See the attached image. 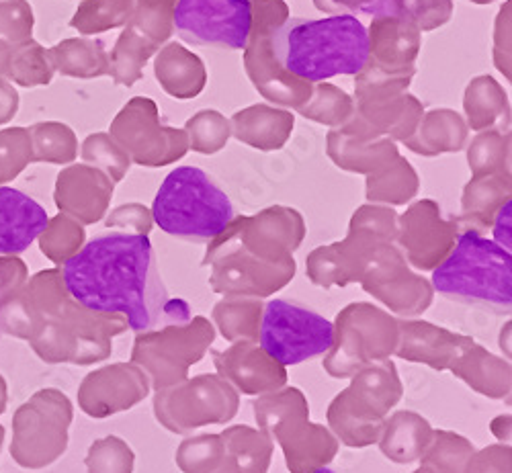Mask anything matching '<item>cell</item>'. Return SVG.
I'll return each mask as SVG.
<instances>
[{
    "label": "cell",
    "mask_w": 512,
    "mask_h": 473,
    "mask_svg": "<svg viewBox=\"0 0 512 473\" xmlns=\"http://www.w3.org/2000/svg\"><path fill=\"white\" fill-rule=\"evenodd\" d=\"M62 283L78 306L123 316L138 334L191 320L187 301L170 299L148 236H97L64 263Z\"/></svg>",
    "instance_id": "obj_1"
},
{
    "label": "cell",
    "mask_w": 512,
    "mask_h": 473,
    "mask_svg": "<svg viewBox=\"0 0 512 473\" xmlns=\"http://www.w3.org/2000/svg\"><path fill=\"white\" fill-rule=\"evenodd\" d=\"M510 201L508 175H476L463 193V220L467 230L482 232L492 226L498 209Z\"/></svg>",
    "instance_id": "obj_26"
},
{
    "label": "cell",
    "mask_w": 512,
    "mask_h": 473,
    "mask_svg": "<svg viewBox=\"0 0 512 473\" xmlns=\"http://www.w3.org/2000/svg\"><path fill=\"white\" fill-rule=\"evenodd\" d=\"M50 218L35 199L13 187H0V256L23 254L48 230Z\"/></svg>",
    "instance_id": "obj_21"
},
{
    "label": "cell",
    "mask_w": 512,
    "mask_h": 473,
    "mask_svg": "<svg viewBox=\"0 0 512 473\" xmlns=\"http://www.w3.org/2000/svg\"><path fill=\"white\" fill-rule=\"evenodd\" d=\"M109 226L121 228L127 234H140V236H148L154 220H152V211H148L146 207L134 203V205H125L119 207L111 218H109Z\"/></svg>",
    "instance_id": "obj_44"
},
{
    "label": "cell",
    "mask_w": 512,
    "mask_h": 473,
    "mask_svg": "<svg viewBox=\"0 0 512 473\" xmlns=\"http://www.w3.org/2000/svg\"><path fill=\"white\" fill-rule=\"evenodd\" d=\"M11 50H13V43L0 39V76H5V78H7L9 60H11Z\"/></svg>",
    "instance_id": "obj_48"
},
{
    "label": "cell",
    "mask_w": 512,
    "mask_h": 473,
    "mask_svg": "<svg viewBox=\"0 0 512 473\" xmlns=\"http://www.w3.org/2000/svg\"><path fill=\"white\" fill-rule=\"evenodd\" d=\"M89 463L93 473H134L136 455L125 441L111 437L93 447Z\"/></svg>",
    "instance_id": "obj_38"
},
{
    "label": "cell",
    "mask_w": 512,
    "mask_h": 473,
    "mask_svg": "<svg viewBox=\"0 0 512 473\" xmlns=\"http://www.w3.org/2000/svg\"><path fill=\"white\" fill-rule=\"evenodd\" d=\"M252 410L256 424L281 451L300 443L312 426L308 398L293 385H283L277 392L259 396L252 402Z\"/></svg>",
    "instance_id": "obj_19"
},
{
    "label": "cell",
    "mask_w": 512,
    "mask_h": 473,
    "mask_svg": "<svg viewBox=\"0 0 512 473\" xmlns=\"http://www.w3.org/2000/svg\"><path fill=\"white\" fill-rule=\"evenodd\" d=\"M396 238L398 215L386 207L365 205L353 215L349 236L343 242L320 246L308 254L306 275L316 287L345 289L359 283L375 250Z\"/></svg>",
    "instance_id": "obj_6"
},
{
    "label": "cell",
    "mask_w": 512,
    "mask_h": 473,
    "mask_svg": "<svg viewBox=\"0 0 512 473\" xmlns=\"http://www.w3.org/2000/svg\"><path fill=\"white\" fill-rule=\"evenodd\" d=\"M472 342V336L451 332L426 320L404 318L398 320V347L394 355L435 371H449L455 357Z\"/></svg>",
    "instance_id": "obj_18"
},
{
    "label": "cell",
    "mask_w": 512,
    "mask_h": 473,
    "mask_svg": "<svg viewBox=\"0 0 512 473\" xmlns=\"http://www.w3.org/2000/svg\"><path fill=\"white\" fill-rule=\"evenodd\" d=\"M236 218L230 197L197 166H179L160 185L154 203V224L175 238L209 242Z\"/></svg>",
    "instance_id": "obj_4"
},
{
    "label": "cell",
    "mask_w": 512,
    "mask_h": 473,
    "mask_svg": "<svg viewBox=\"0 0 512 473\" xmlns=\"http://www.w3.org/2000/svg\"><path fill=\"white\" fill-rule=\"evenodd\" d=\"M33 11L27 0H0V39L13 46L31 39Z\"/></svg>",
    "instance_id": "obj_39"
},
{
    "label": "cell",
    "mask_w": 512,
    "mask_h": 473,
    "mask_svg": "<svg viewBox=\"0 0 512 473\" xmlns=\"http://www.w3.org/2000/svg\"><path fill=\"white\" fill-rule=\"evenodd\" d=\"M216 336V326L205 316H195L183 324H166L136 338L132 363L148 375L158 392L185 381L189 369L207 355Z\"/></svg>",
    "instance_id": "obj_8"
},
{
    "label": "cell",
    "mask_w": 512,
    "mask_h": 473,
    "mask_svg": "<svg viewBox=\"0 0 512 473\" xmlns=\"http://www.w3.org/2000/svg\"><path fill=\"white\" fill-rule=\"evenodd\" d=\"M414 473H435V471H431V469H426V467H422V465H420Z\"/></svg>",
    "instance_id": "obj_50"
},
{
    "label": "cell",
    "mask_w": 512,
    "mask_h": 473,
    "mask_svg": "<svg viewBox=\"0 0 512 473\" xmlns=\"http://www.w3.org/2000/svg\"><path fill=\"white\" fill-rule=\"evenodd\" d=\"M314 473H334V471L328 469V467H322V469H318V471H314Z\"/></svg>",
    "instance_id": "obj_51"
},
{
    "label": "cell",
    "mask_w": 512,
    "mask_h": 473,
    "mask_svg": "<svg viewBox=\"0 0 512 473\" xmlns=\"http://www.w3.org/2000/svg\"><path fill=\"white\" fill-rule=\"evenodd\" d=\"M177 467L183 473H218L224 461V441L222 435H197L187 437L175 455Z\"/></svg>",
    "instance_id": "obj_34"
},
{
    "label": "cell",
    "mask_w": 512,
    "mask_h": 473,
    "mask_svg": "<svg viewBox=\"0 0 512 473\" xmlns=\"http://www.w3.org/2000/svg\"><path fill=\"white\" fill-rule=\"evenodd\" d=\"M113 136L119 144L132 154L138 164L144 166H164L179 160L187 148V136L175 129H164L156 123L154 107L150 113L144 111L140 101L125 107L123 113L113 123Z\"/></svg>",
    "instance_id": "obj_16"
},
{
    "label": "cell",
    "mask_w": 512,
    "mask_h": 473,
    "mask_svg": "<svg viewBox=\"0 0 512 473\" xmlns=\"http://www.w3.org/2000/svg\"><path fill=\"white\" fill-rule=\"evenodd\" d=\"M54 68L64 76L91 78L105 72V52L99 41L66 39L50 52Z\"/></svg>",
    "instance_id": "obj_31"
},
{
    "label": "cell",
    "mask_w": 512,
    "mask_h": 473,
    "mask_svg": "<svg viewBox=\"0 0 512 473\" xmlns=\"http://www.w3.org/2000/svg\"><path fill=\"white\" fill-rule=\"evenodd\" d=\"M474 451V443L463 435L453 433V430H433L431 443L418 461L435 473H463Z\"/></svg>",
    "instance_id": "obj_32"
},
{
    "label": "cell",
    "mask_w": 512,
    "mask_h": 473,
    "mask_svg": "<svg viewBox=\"0 0 512 473\" xmlns=\"http://www.w3.org/2000/svg\"><path fill=\"white\" fill-rule=\"evenodd\" d=\"M240 410V394L218 373H203L164 387L154 396V416L168 433L193 435L195 430L228 424Z\"/></svg>",
    "instance_id": "obj_9"
},
{
    "label": "cell",
    "mask_w": 512,
    "mask_h": 473,
    "mask_svg": "<svg viewBox=\"0 0 512 473\" xmlns=\"http://www.w3.org/2000/svg\"><path fill=\"white\" fill-rule=\"evenodd\" d=\"M19 109V93L13 82L5 76H0V123L9 121Z\"/></svg>",
    "instance_id": "obj_45"
},
{
    "label": "cell",
    "mask_w": 512,
    "mask_h": 473,
    "mask_svg": "<svg viewBox=\"0 0 512 473\" xmlns=\"http://www.w3.org/2000/svg\"><path fill=\"white\" fill-rule=\"evenodd\" d=\"M402 398L404 385L394 361L386 359L367 365L330 402L326 412L328 428L338 443L351 449L377 445L383 424Z\"/></svg>",
    "instance_id": "obj_5"
},
{
    "label": "cell",
    "mask_w": 512,
    "mask_h": 473,
    "mask_svg": "<svg viewBox=\"0 0 512 473\" xmlns=\"http://www.w3.org/2000/svg\"><path fill=\"white\" fill-rule=\"evenodd\" d=\"M41 158L70 160L74 154V138L70 129L60 123H41L33 127Z\"/></svg>",
    "instance_id": "obj_41"
},
{
    "label": "cell",
    "mask_w": 512,
    "mask_h": 473,
    "mask_svg": "<svg viewBox=\"0 0 512 473\" xmlns=\"http://www.w3.org/2000/svg\"><path fill=\"white\" fill-rule=\"evenodd\" d=\"M306 238L302 215L289 207H269L250 218H234L211 244L232 246L269 265L293 263V252Z\"/></svg>",
    "instance_id": "obj_11"
},
{
    "label": "cell",
    "mask_w": 512,
    "mask_h": 473,
    "mask_svg": "<svg viewBox=\"0 0 512 473\" xmlns=\"http://www.w3.org/2000/svg\"><path fill=\"white\" fill-rule=\"evenodd\" d=\"M54 70L56 68L50 52L41 48L37 41L27 39L13 46L7 78L11 82H17L19 86H25V89H33V86L50 84Z\"/></svg>",
    "instance_id": "obj_33"
},
{
    "label": "cell",
    "mask_w": 512,
    "mask_h": 473,
    "mask_svg": "<svg viewBox=\"0 0 512 473\" xmlns=\"http://www.w3.org/2000/svg\"><path fill=\"white\" fill-rule=\"evenodd\" d=\"M269 41L279 66L308 82L359 74L371 56L369 33L353 15L289 19L269 33Z\"/></svg>",
    "instance_id": "obj_2"
},
{
    "label": "cell",
    "mask_w": 512,
    "mask_h": 473,
    "mask_svg": "<svg viewBox=\"0 0 512 473\" xmlns=\"http://www.w3.org/2000/svg\"><path fill=\"white\" fill-rule=\"evenodd\" d=\"M224 441V461L218 473H267L271 467L275 443L261 428L246 424H236L226 428Z\"/></svg>",
    "instance_id": "obj_24"
},
{
    "label": "cell",
    "mask_w": 512,
    "mask_h": 473,
    "mask_svg": "<svg viewBox=\"0 0 512 473\" xmlns=\"http://www.w3.org/2000/svg\"><path fill=\"white\" fill-rule=\"evenodd\" d=\"M457 224L441 218L435 201L414 203L398 220L396 246L414 271H435L457 242Z\"/></svg>",
    "instance_id": "obj_15"
},
{
    "label": "cell",
    "mask_w": 512,
    "mask_h": 473,
    "mask_svg": "<svg viewBox=\"0 0 512 473\" xmlns=\"http://www.w3.org/2000/svg\"><path fill=\"white\" fill-rule=\"evenodd\" d=\"M256 342L283 367L300 365L330 351L334 324L287 299H271L265 304Z\"/></svg>",
    "instance_id": "obj_10"
},
{
    "label": "cell",
    "mask_w": 512,
    "mask_h": 473,
    "mask_svg": "<svg viewBox=\"0 0 512 473\" xmlns=\"http://www.w3.org/2000/svg\"><path fill=\"white\" fill-rule=\"evenodd\" d=\"M334 342L324 357V371L334 379H351L359 369L386 361L398 347V318L367 301L340 310Z\"/></svg>",
    "instance_id": "obj_7"
},
{
    "label": "cell",
    "mask_w": 512,
    "mask_h": 473,
    "mask_svg": "<svg viewBox=\"0 0 512 473\" xmlns=\"http://www.w3.org/2000/svg\"><path fill=\"white\" fill-rule=\"evenodd\" d=\"M492 232H494V242L496 244H500L502 248H506V250H510V246H512V234H510V201H506L500 209H498V213H496V218H494V222H492Z\"/></svg>",
    "instance_id": "obj_46"
},
{
    "label": "cell",
    "mask_w": 512,
    "mask_h": 473,
    "mask_svg": "<svg viewBox=\"0 0 512 473\" xmlns=\"http://www.w3.org/2000/svg\"><path fill=\"white\" fill-rule=\"evenodd\" d=\"M359 285L400 318L422 316L435 299L433 283L408 265L396 242L381 244L375 250Z\"/></svg>",
    "instance_id": "obj_12"
},
{
    "label": "cell",
    "mask_w": 512,
    "mask_h": 473,
    "mask_svg": "<svg viewBox=\"0 0 512 473\" xmlns=\"http://www.w3.org/2000/svg\"><path fill=\"white\" fill-rule=\"evenodd\" d=\"M265 304L256 297H224L213 306L211 324L228 342L259 340Z\"/></svg>",
    "instance_id": "obj_27"
},
{
    "label": "cell",
    "mask_w": 512,
    "mask_h": 473,
    "mask_svg": "<svg viewBox=\"0 0 512 473\" xmlns=\"http://www.w3.org/2000/svg\"><path fill=\"white\" fill-rule=\"evenodd\" d=\"M127 0H84L78 7L72 27L80 33H99L123 21Z\"/></svg>",
    "instance_id": "obj_35"
},
{
    "label": "cell",
    "mask_w": 512,
    "mask_h": 473,
    "mask_svg": "<svg viewBox=\"0 0 512 473\" xmlns=\"http://www.w3.org/2000/svg\"><path fill=\"white\" fill-rule=\"evenodd\" d=\"M189 134H191V146L197 152L213 154L218 152L228 142V125L218 113H203L195 121L189 123Z\"/></svg>",
    "instance_id": "obj_40"
},
{
    "label": "cell",
    "mask_w": 512,
    "mask_h": 473,
    "mask_svg": "<svg viewBox=\"0 0 512 473\" xmlns=\"http://www.w3.org/2000/svg\"><path fill=\"white\" fill-rule=\"evenodd\" d=\"M465 140V129L457 119H435L422 129V134L410 142V148L422 154H439L459 150Z\"/></svg>",
    "instance_id": "obj_36"
},
{
    "label": "cell",
    "mask_w": 512,
    "mask_h": 473,
    "mask_svg": "<svg viewBox=\"0 0 512 473\" xmlns=\"http://www.w3.org/2000/svg\"><path fill=\"white\" fill-rule=\"evenodd\" d=\"M490 430H492V435H494L500 443L508 445V443H510V433H512V420H510V414L496 416V418L492 420V424H490Z\"/></svg>",
    "instance_id": "obj_47"
},
{
    "label": "cell",
    "mask_w": 512,
    "mask_h": 473,
    "mask_svg": "<svg viewBox=\"0 0 512 473\" xmlns=\"http://www.w3.org/2000/svg\"><path fill=\"white\" fill-rule=\"evenodd\" d=\"M113 193L111 183L97 170L70 168L60 177V205L70 207L80 218L95 222L105 211Z\"/></svg>",
    "instance_id": "obj_25"
},
{
    "label": "cell",
    "mask_w": 512,
    "mask_h": 473,
    "mask_svg": "<svg viewBox=\"0 0 512 473\" xmlns=\"http://www.w3.org/2000/svg\"><path fill=\"white\" fill-rule=\"evenodd\" d=\"M369 140H359L351 134H332L328 150L332 160L347 170L355 172H375L392 162L398 154L390 142L367 144Z\"/></svg>",
    "instance_id": "obj_28"
},
{
    "label": "cell",
    "mask_w": 512,
    "mask_h": 473,
    "mask_svg": "<svg viewBox=\"0 0 512 473\" xmlns=\"http://www.w3.org/2000/svg\"><path fill=\"white\" fill-rule=\"evenodd\" d=\"M433 426L424 416L410 410L392 414L383 424L377 441L381 455L398 465L416 463L433 437Z\"/></svg>",
    "instance_id": "obj_23"
},
{
    "label": "cell",
    "mask_w": 512,
    "mask_h": 473,
    "mask_svg": "<svg viewBox=\"0 0 512 473\" xmlns=\"http://www.w3.org/2000/svg\"><path fill=\"white\" fill-rule=\"evenodd\" d=\"M418 179L412 166L402 160L394 158L383 168L375 170L367 183V199L373 203H388L400 205L410 201L416 195Z\"/></svg>",
    "instance_id": "obj_30"
},
{
    "label": "cell",
    "mask_w": 512,
    "mask_h": 473,
    "mask_svg": "<svg viewBox=\"0 0 512 473\" xmlns=\"http://www.w3.org/2000/svg\"><path fill=\"white\" fill-rule=\"evenodd\" d=\"M216 373L240 396H265L287 385V367L269 357L259 342H232L224 351L211 353Z\"/></svg>",
    "instance_id": "obj_17"
},
{
    "label": "cell",
    "mask_w": 512,
    "mask_h": 473,
    "mask_svg": "<svg viewBox=\"0 0 512 473\" xmlns=\"http://www.w3.org/2000/svg\"><path fill=\"white\" fill-rule=\"evenodd\" d=\"M150 379L134 363H119L93 375L84 390V406L95 416L130 410L150 396Z\"/></svg>",
    "instance_id": "obj_20"
},
{
    "label": "cell",
    "mask_w": 512,
    "mask_h": 473,
    "mask_svg": "<svg viewBox=\"0 0 512 473\" xmlns=\"http://www.w3.org/2000/svg\"><path fill=\"white\" fill-rule=\"evenodd\" d=\"M449 371L459 377L469 390L490 398V400H508L512 392V369L510 361L498 357L484 349L476 340L463 349Z\"/></svg>",
    "instance_id": "obj_22"
},
{
    "label": "cell",
    "mask_w": 512,
    "mask_h": 473,
    "mask_svg": "<svg viewBox=\"0 0 512 473\" xmlns=\"http://www.w3.org/2000/svg\"><path fill=\"white\" fill-rule=\"evenodd\" d=\"M469 166L476 175H508V142L496 134L480 136L469 148Z\"/></svg>",
    "instance_id": "obj_37"
},
{
    "label": "cell",
    "mask_w": 512,
    "mask_h": 473,
    "mask_svg": "<svg viewBox=\"0 0 512 473\" xmlns=\"http://www.w3.org/2000/svg\"><path fill=\"white\" fill-rule=\"evenodd\" d=\"M203 267H209L207 283L213 293L224 297L267 299L287 287L297 271V263L269 265L232 246L207 242Z\"/></svg>",
    "instance_id": "obj_13"
},
{
    "label": "cell",
    "mask_w": 512,
    "mask_h": 473,
    "mask_svg": "<svg viewBox=\"0 0 512 473\" xmlns=\"http://www.w3.org/2000/svg\"><path fill=\"white\" fill-rule=\"evenodd\" d=\"M433 289L467 306L496 314L512 310V254L482 232L465 230L433 271Z\"/></svg>",
    "instance_id": "obj_3"
},
{
    "label": "cell",
    "mask_w": 512,
    "mask_h": 473,
    "mask_svg": "<svg viewBox=\"0 0 512 473\" xmlns=\"http://www.w3.org/2000/svg\"><path fill=\"white\" fill-rule=\"evenodd\" d=\"M84 156L105 166L115 181H119L125 175L127 166H130V158H127V154L121 152L117 146H113L107 136L89 138L87 144H84Z\"/></svg>",
    "instance_id": "obj_42"
},
{
    "label": "cell",
    "mask_w": 512,
    "mask_h": 473,
    "mask_svg": "<svg viewBox=\"0 0 512 473\" xmlns=\"http://www.w3.org/2000/svg\"><path fill=\"white\" fill-rule=\"evenodd\" d=\"M173 23L193 46L244 50L252 35V7L248 0H179Z\"/></svg>",
    "instance_id": "obj_14"
},
{
    "label": "cell",
    "mask_w": 512,
    "mask_h": 473,
    "mask_svg": "<svg viewBox=\"0 0 512 473\" xmlns=\"http://www.w3.org/2000/svg\"><path fill=\"white\" fill-rule=\"evenodd\" d=\"M236 138L261 150H277L285 144L293 119L285 113H271L265 109L240 113L236 119Z\"/></svg>",
    "instance_id": "obj_29"
},
{
    "label": "cell",
    "mask_w": 512,
    "mask_h": 473,
    "mask_svg": "<svg viewBox=\"0 0 512 473\" xmlns=\"http://www.w3.org/2000/svg\"><path fill=\"white\" fill-rule=\"evenodd\" d=\"M463 473H512V449L510 445L498 443L482 451H474L469 457Z\"/></svg>",
    "instance_id": "obj_43"
},
{
    "label": "cell",
    "mask_w": 512,
    "mask_h": 473,
    "mask_svg": "<svg viewBox=\"0 0 512 473\" xmlns=\"http://www.w3.org/2000/svg\"><path fill=\"white\" fill-rule=\"evenodd\" d=\"M500 349L504 351L506 359H510V322L500 330Z\"/></svg>",
    "instance_id": "obj_49"
}]
</instances>
